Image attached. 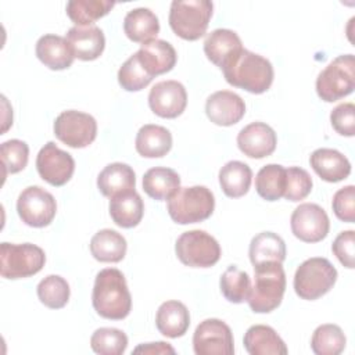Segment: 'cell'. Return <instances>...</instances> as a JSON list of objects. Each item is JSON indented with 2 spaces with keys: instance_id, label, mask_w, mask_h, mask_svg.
<instances>
[{
  "instance_id": "obj_1",
  "label": "cell",
  "mask_w": 355,
  "mask_h": 355,
  "mask_svg": "<svg viewBox=\"0 0 355 355\" xmlns=\"http://www.w3.org/2000/svg\"><path fill=\"white\" fill-rule=\"evenodd\" d=\"M92 302L94 311L105 319L121 320L130 313L132 297L119 269L105 268L97 273Z\"/></svg>"
},
{
  "instance_id": "obj_2",
  "label": "cell",
  "mask_w": 355,
  "mask_h": 355,
  "mask_svg": "<svg viewBox=\"0 0 355 355\" xmlns=\"http://www.w3.org/2000/svg\"><path fill=\"white\" fill-rule=\"evenodd\" d=\"M226 82L254 94L265 93L273 82V67L265 57L243 49L225 68Z\"/></svg>"
},
{
  "instance_id": "obj_3",
  "label": "cell",
  "mask_w": 355,
  "mask_h": 355,
  "mask_svg": "<svg viewBox=\"0 0 355 355\" xmlns=\"http://www.w3.org/2000/svg\"><path fill=\"white\" fill-rule=\"evenodd\" d=\"M255 279L247 302L252 312L268 313L275 311L286 291V273L280 262H265L254 266Z\"/></svg>"
},
{
  "instance_id": "obj_4",
  "label": "cell",
  "mask_w": 355,
  "mask_h": 355,
  "mask_svg": "<svg viewBox=\"0 0 355 355\" xmlns=\"http://www.w3.org/2000/svg\"><path fill=\"white\" fill-rule=\"evenodd\" d=\"M215 208V197L205 186L180 187L168 200V214L179 225L197 223L208 219Z\"/></svg>"
},
{
  "instance_id": "obj_5",
  "label": "cell",
  "mask_w": 355,
  "mask_h": 355,
  "mask_svg": "<svg viewBox=\"0 0 355 355\" xmlns=\"http://www.w3.org/2000/svg\"><path fill=\"white\" fill-rule=\"evenodd\" d=\"M214 4L209 0H173L169 10L172 31L184 40H197L207 32Z\"/></svg>"
},
{
  "instance_id": "obj_6",
  "label": "cell",
  "mask_w": 355,
  "mask_h": 355,
  "mask_svg": "<svg viewBox=\"0 0 355 355\" xmlns=\"http://www.w3.org/2000/svg\"><path fill=\"white\" fill-rule=\"evenodd\" d=\"M337 280V270L329 259L315 257L304 261L294 275L295 294L308 301H313L327 294Z\"/></svg>"
},
{
  "instance_id": "obj_7",
  "label": "cell",
  "mask_w": 355,
  "mask_h": 355,
  "mask_svg": "<svg viewBox=\"0 0 355 355\" xmlns=\"http://www.w3.org/2000/svg\"><path fill=\"white\" fill-rule=\"evenodd\" d=\"M44 251L31 243L0 245V275L4 279H24L40 272L44 266Z\"/></svg>"
},
{
  "instance_id": "obj_8",
  "label": "cell",
  "mask_w": 355,
  "mask_h": 355,
  "mask_svg": "<svg viewBox=\"0 0 355 355\" xmlns=\"http://www.w3.org/2000/svg\"><path fill=\"white\" fill-rule=\"evenodd\" d=\"M355 58L352 54L336 57L316 78V93L327 103L337 101L354 92Z\"/></svg>"
},
{
  "instance_id": "obj_9",
  "label": "cell",
  "mask_w": 355,
  "mask_h": 355,
  "mask_svg": "<svg viewBox=\"0 0 355 355\" xmlns=\"http://www.w3.org/2000/svg\"><path fill=\"white\" fill-rule=\"evenodd\" d=\"M175 251L179 261L191 268H211L220 258L219 243L200 229L182 233L176 240Z\"/></svg>"
},
{
  "instance_id": "obj_10",
  "label": "cell",
  "mask_w": 355,
  "mask_h": 355,
  "mask_svg": "<svg viewBox=\"0 0 355 355\" xmlns=\"http://www.w3.org/2000/svg\"><path fill=\"white\" fill-rule=\"evenodd\" d=\"M54 135L72 148H83L94 141L97 122L90 114L82 111H62L54 121Z\"/></svg>"
},
{
  "instance_id": "obj_11",
  "label": "cell",
  "mask_w": 355,
  "mask_h": 355,
  "mask_svg": "<svg viewBox=\"0 0 355 355\" xmlns=\"http://www.w3.org/2000/svg\"><path fill=\"white\" fill-rule=\"evenodd\" d=\"M17 212L21 220L31 227L50 225L57 212V202L51 193L40 186H29L17 200Z\"/></svg>"
},
{
  "instance_id": "obj_12",
  "label": "cell",
  "mask_w": 355,
  "mask_h": 355,
  "mask_svg": "<svg viewBox=\"0 0 355 355\" xmlns=\"http://www.w3.org/2000/svg\"><path fill=\"white\" fill-rule=\"evenodd\" d=\"M233 333L220 319L202 320L193 334V349L197 355H232Z\"/></svg>"
},
{
  "instance_id": "obj_13",
  "label": "cell",
  "mask_w": 355,
  "mask_h": 355,
  "mask_svg": "<svg viewBox=\"0 0 355 355\" xmlns=\"http://www.w3.org/2000/svg\"><path fill=\"white\" fill-rule=\"evenodd\" d=\"M293 234L305 243L322 241L330 229V220L326 211L313 202L300 204L290 219Z\"/></svg>"
},
{
  "instance_id": "obj_14",
  "label": "cell",
  "mask_w": 355,
  "mask_h": 355,
  "mask_svg": "<svg viewBox=\"0 0 355 355\" xmlns=\"http://www.w3.org/2000/svg\"><path fill=\"white\" fill-rule=\"evenodd\" d=\"M36 169L43 180L58 187L72 178L75 161L69 153L58 148L54 141H49L37 153Z\"/></svg>"
},
{
  "instance_id": "obj_15",
  "label": "cell",
  "mask_w": 355,
  "mask_h": 355,
  "mask_svg": "<svg viewBox=\"0 0 355 355\" xmlns=\"http://www.w3.org/2000/svg\"><path fill=\"white\" fill-rule=\"evenodd\" d=\"M148 105L161 118H176L187 105L186 89L178 80L158 82L148 93Z\"/></svg>"
},
{
  "instance_id": "obj_16",
  "label": "cell",
  "mask_w": 355,
  "mask_h": 355,
  "mask_svg": "<svg viewBox=\"0 0 355 355\" xmlns=\"http://www.w3.org/2000/svg\"><path fill=\"white\" fill-rule=\"evenodd\" d=\"M277 144L275 130L265 122H252L244 126L237 135L240 151L250 158H263L270 155Z\"/></svg>"
},
{
  "instance_id": "obj_17",
  "label": "cell",
  "mask_w": 355,
  "mask_h": 355,
  "mask_svg": "<svg viewBox=\"0 0 355 355\" xmlns=\"http://www.w3.org/2000/svg\"><path fill=\"white\" fill-rule=\"evenodd\" d=\"M205 112L215 125L232 126L244 116L245 104L239 94L230 90H219L207 98Z\"/></svg>"
},
{
  "instance_id": "obj_18",
  "label": "cell",
  "mask_w": 355,
  "mask_h": 355,
  "mask_svg": "<svg viewBox=\"0 0 355 355\" xmlns=\"http://www.w3.org/2000/svg\"><path fill=\"white\" fill-rule=\"evenodd\" d=\"M67 40L73 55L82 61H93L101 55L105 47V37L97 25L72 26L67 32Z\"/></svg>"
},
{
  "instance_id": "obj_19",
  "label": "cell",
  "mask_w": 355,
  "mask_h": 355,
  "mask_svg": "<svg viewBox=\"0 0 355 355\" xmlns=\"http://www.w3.org/2000/svg\"><path fill=\"white\" fill-rule=\"evenodd\" d=\"M243 50L241 39L232 29H215L204 42V53L207 58L220 69L225 68Z\"/></svg>"
},
{
  "instance_id": "obj_20",
  "label": "cell",
  "mask_w": 355,
  "mask_h": 355,
  "mask_svg": "<svg viewBox=\"0 0 355 355\" xmlns=\"http://www.w3.org/2000/svg\"><path fill=\"white\" fill-rule=\"evenodd\" d=\"M136 53L140 64L153 78L169 72L175 67L178 60L173 46L169 42L161 39H154L143 43Z\"/></svg>"
},
{
  "instance_id": "obj_21",
  "label": "cell",
  "mask_w": 355,
  "mask_h": 355,
  "mask_svg": "<svg viewBox=\"0 0 355 355\" xmlns=\"http://www.w3.org/2000/svg\"><path fill=\"white\" fill-rule=\"evenodd\" d=\"M309 162L320 179L330 183L341 182L351 173V164L348 158L334 148L315 150L309 157Z\"/></svg>"
},
{
  "instance_id": "obj_22",
  "label": "cell",
  "mask_w": 355,
  "mask_h": 355,
  "mask_svg": "<svg viewBox=\"0 0 355 355\" xmlns=\"http://www.w3.org/2000/svg\"><path fill=\"white\" fill-rule=\"evenodd\" d=\"M36 55L46 67L54 71L69 68L75 58L67 37L51 33L39 37L36 42Z\"/></svg>"
},
{
  "instance_id": "obj_23",
  "label": "cell",
  "mask_w": 355,
  "mask_h": 355,
  "mask_svg": "<svg viewBox=\"0 0 355 355\" xmlns=\"http://www.w3.org/2000/svg\"><path fill=\"white\" fill-rule=\"evenodd\" d=\"M155 326L158 331L165 337H182L190 326L189 309L180 301H165L159 305L157 311Z\"/></svg>"
},
{
  "instance_id": "obj_24",
  "label": "cell",
  "mask_w": 355,
  "mask_h": 355,
  "mask_svg": "<svg viewBox=\"0 0 355 355\" xmlns=\"http://www.w3.org/2000/svg\"><path fill=\"white\" fill-rule=\"evenodd\" d=\"M136 186V175L132 166L122 162L108 164L97 176L100 193L108 198L132 191Z\"/></svg>"
},
{
  "instance_id": "obj_25",
  "label": "cell",
  "mask_w": 355,
  "mask_h": 355,
  "mask_svg": "<svg viewBox=\"0 0 355 355\" xmlns=\"http://www.w3.org/2000/svg\"><path fill=\"white\" fill-rule=\"evenodd\" d=\"M244 348L251 355H286L284 341L275 329L265 324H254L244 334Z\"/></svg>"
},
{
  "instance_id": "obj_26",
  "label": "cell",
  "mask_w": 355,
  "mask_h": 355,
  "mask_svg": "<svg viewBox=\"0 0 355 355\" xmlns=\"http://www.w3.org/2000/svg\"><path fill=\"white\" fill-rule=\"evenodd\" d=\"M144 214V204L136 190L118 194L110 200V215L115 225L123 229L135 227Z\"/></svg>"
},
{
  "instance_id": "obj_27",
  "label": "cell",
  "mask_w": 355,
  "mask_h": 355,
  "mask_svg": "<svg viewBox=\"0 0 355 355\" xmlns=\"http://www.w3.org/2000/svg\"><path fill=\"white\" fill-rule=\"evenodd\" d=\"M135 146L141 157L159 158L171 151L172 135L164 126L147 123L139 129Z\"/></svg>"
},
{
  "instance_id": "obj_28",
  "label": "cell",
  "mask_w": 355,
  "mask_h": 355,
  "mask_svg": "<svg viewBox=\"0 0 355 355\" xmlns=\"http://www.w3.org/2000/svg\"><path fill=\"white\" fill-rule=\"evenodd\" d=\"M123 31L132 42L147 43L154 40L159 32L158 17L150 8H133L125 15Z\"/></svg>"
},
{
  "instance_id": "obj_29",
  "label": "cell",
  "mask_w": 355,
  "mask_h": 355,
  "mask_svg": "<svg viewBox=\"0 0 355 355\" xmlns=\"http://www.w3.org/2000/svg\"><path fill=\"white\" fill-rule=\"evenodd\" d=\"M180 189V178L176 171L166 166L148 169L143 176V190L154 200H169Z\"/></svg>"
},
{
  "instance_id": "obj_30",
  "label": "cell",
  "mask_w": 355,
  "mask_h": 355,
  "mask_svg": "<svg viewBox=\"0 0 355 355\" xmlns=\"http://www.w3.org/2000/svg\"><path fill=\"white\" fill-rule=\"evenodd\" d=\"M125 237L112 229L98 230L90 240V252L100 262H119L126 255Z\"/></svg>"
},
{
  "instance_id": "obj_31",
  "label": "cell",
  "mask_w": 355,
  "mask_h": 355,
  "mask_svg": "<svg viewBox=\"0 0 355 355\" xmlns=\"http://www.w3.org/2000/svg\"><path fill=\"white\" fill-rule=\"evenodd\" d=\"M250 261L259 265L265 262H283L286 259V243L273 232H261L250 243Z\"/></svg>"
},
{
  "instance_id": "obj_32",
  "label": "cell",
  "mask_w": 355,
  "mask_h": 355,
  "mask_svg": "<svg viewBox=\"0 0 355 355\" xmlns=\"http://www.w3.org/2000/svg\"><path fill=\"white\" fill-rule=\"evenodd\" d=\"M252 171L241 161H229L219 171V184L227 197H243L251 186Z\"/></svg>"
},
{
  "instance_id": "obj_33",
  "label": "cell",
  "mask_w": 355,
  "mask_h": 355,
  "mask_svg": "<svg viewBox=\"0 0 355 355\" xmlns=\"http://www.w3.org/2000/svg\"><path fill=\"white\" fill-rule=\"evenodd\" d=\"M257 193L266 201H277L286 190V168L279 164L262 166L255 176Z\"/></svg>"
},
{
  "instance_id": "obj_34",
  "label": "cell",
  "mask_w": 355,
  "mask_h": 355,
  "mask_svg": "<svg viewBox=\"0 0 355 355\" xmlns=\"http://www.w3.org/2000/svg\"><path fill=\"white\" fill-rule=\"evenodd\" d=\"M115 6L110 0H71L67 3V15L78 26L93 25L94 21L107 15Z\"/></svg>"
},
{
  "instance_id": "obj_35",
  "label": "cell",
  "mask_w": 355,
  "mask_h": 355,
  "mask_svg": "<svg viewBox=\"0 0 355 355\" xmlns=\"http://www.w3.org/2000/svg\"><path fill=\"white\" fill-rule=\"evenodd\" d=\"M345 334L340 326L326 323L315 329L311 338V348L316 355H338L345 348Z\"/></svg>"
},
{
  "instance_id": "obj_36",
  "label": "cell",
  "mask_w": 355,
  "mask_h": 355,
  "mask_svg": "<svg viewBox=\"0 0 355 355\" xmlns=\"http://www.w3.org/2000/svg\"><path fill=\"white\" fill-rule=\"evenodd\" d=\"M222 295L233 302L241 304L247 301L251 291V280L247 272L239 269L236 265H230L219 280Z\"/></svg>"
},
{
  "instance_id": "obj_37",
  "label": "cell",
  "mask_w": 355,
  "mask_h": 355,
  "mask_svg": "<svg viewBox=\"0 0 355 355\" xmlns=\"http://www.w3.org/2000/svg\"><path fill=\"white\" fill-rule=\"evenodd\" d=\"M37 297L43 305L51 309H60L69 300V284L58 275H49L37 284Z\"/></svg>"
},
{
  "instance_id": "obj_38",
  "label": "cell",
  "mask_w": 355,
  "mask_h": 355,
  "mask_svg": "<svg viewBox=\"0 0 355 355\" xmlns=\"http://www.w3.org/2000/svg\"><path fill=\"white\" fill-rule=\"evenodd\" d=\"M90 347L100 355H122L128 347V336L115 327H100L92 334Z\"/></svg>"
},
{
  "instance_id": "obj_39",
  "label": "cell",
  "mask_w": 355,
  "mask_h": 355,
  "mask_svg": "<svg viewBox=\"0 0 355 355\" xmlns=\"http://www.w3.org/2000/svg\"><path fill=\"white\" fill-rule=\"evenodd\" d=\"M153 76L147 73L139 61L137 53L130 55L118 71V82L128 92H139L150 85Z\"/></svg>"
},
{
  "instance_id": "obj_40",
  "label": "cell",
  "mask_w": 355,
  "mask_h": 355,
  "mask_svg": "<svg viewBox=\"0 0 355 355\" xmlns=\"http://www.w3.org/2000/svg\"><path fill=\"white\" fill-rule=\"evenodd\" d=\"M0 155L6 173H18L28 164L29 147L22 140L11 139L1 143Z\"/></svg>"
},
{
  "instance_id": "obj_41",
  "label": "cell",
  "mask_w": 355,
  "mask_h": 355,
  "mask_svg": "<svg viewBox=\"0 0 355 355\" xmlns=\"http://www.w3.org/2000/svg\"><path fill=\"white\" fill-rule=\"evenodd\" d=\"M312 190V178L311 175L300 168L290 166L286 169V190L283 197L288 201H301L304 200Z\"/></svg>"
},
{
  "instance_id": "obj_42",
  "label": "cell",
  "mask_w": 355,
  "mask_h": 355,
  "mask_svg": "<svg viewBox=\"0 0 355 355\" xmlns=\"http://www.w3.org/2000/svg\"><path fill=\"white\" fill-rule=\"evenodd\" d=\"M331 208L340 220L352 223L355 220V187L348 184L336 191L333 196Z\"/></svg>"
},
{
  "instance_id": "obj_43",
  "label": "cell",
  "mask_w": 355,
  "mask_h": 355,
  "mask_svg": "<svg viewBox=\"0 0 355 355\" xmlns=\"http://www.w3.org/2000/svg\"><path fill=\"white\" fill-rule=\"evenodd\" d=\"M330 122L338 135L352 137L355 135V105L352 103L338 104L330 112Z\"/></svg>"
},
{
  "instance_id": "obj_44",
  "label": "cell",
  "mask_w": 355,
  "mask_h": 355,
  "mask_svg": "<svg viewBox=\"0 0 355 355\" xmlns=\"http://www.w3.org/2000/svg\"><path fill=\"white\" fill-rule=\"evenodd\" d=\"M355 232L345 230L341 232L333 241L331 250L337 259L348 269L354 268V254H355Z\"/></svg>"
},
{
  "instance_id": "obj_45",
  "label": "cell",
  "mask_w": 355,
  "mask_h": 355,
  "mask_svg": "<svg viewBox=\"0 0 355 355\" xmlns=\"http://www.w3.org/2000/svg\"><path fill=\"white\" fill-rule=\"evenodd\" d=\"M133 352L139 354H175V349L164 341H158V343H148V344H141L139 347H136L133 349Z\"/></svg>"
}]
</instances>
